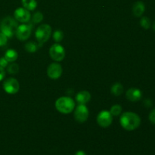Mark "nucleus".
I'll use <instances>...</instances> for the list:
<instances>
[{
  "mask_svg": "<svg viewBox=\"0 0 155 155\" xmlns=\"http://www.w3.org/2000/svg\"><path fill=\"white\" fill-rule=\"evenodd\" d=\"M148 118H149V120L151 124H155V108L153 109V110L150 112Z\"/></svg>",
  "mask_w": 155,
  "mask_h": 155,
  "instance_id": "25",
  "label": "nucleus"
},
{
  "mask_svg": "<svg viewBox=\"0 0 155 155\" xmlns=\"http://www.w3.org/2000/svg\"><path fill=\"white\" fill-rule=\"evenodd\" d=\"M145 10V6L142 2L139 1L136 2L133 4V8H132V11H133V13L135 17L136 18H140L142 16V15L144 14Z\"/></svg>",
  "mask_w": 155,
  "mask_h": 155,
  "instance_id": "14",
  "label": "nucleus"
},
{
  "mask_svg": "<svg viewBox=\"0 0 155 155\" xmlns=\"http://www.w3.org/2000/svg\"><path fill=\"white\" fill-rule=\"evenodd\" d=\"M7 71L10 74H16L19 71V66L18 64H15L12 62L11 64H8L7 66Z\"/></svg>",
  "mask_w": 155,
  "mask_h": 155,
  "instance_id": "20",
  "label": "nucleus"
},
{
  "mask_svg": "<svg viewBox=\"0 0 155 155\" xmlns=\"http://www.w3.org/2000/svg\"><path fill=\"white\" fill-rule=\"evenodd\" d=\"M52 30H51V26L47 24H41L35 32V36L36 38V40L38 41V44L39 46H42V44L49 39L51 37Z\"/></svg>",
  "mask_w": 155,
  "mask_h": 155,
  "instance_id": "4",
  "label": "nucleus"
},
{
  "mask_svg": "<svg viewBox=\"0 0 155 155\" xmlns=\"http://www.w3.org/2000/svg\"><path fill=\"white\" fill-rule=\"evenodd\" d=\"M124 91V86L120 83H115L114 84L112 85L111 89H110L111 94L114 96H120L122 95Z\"/></svg>",
  "mask_w": 155,
  "mask_h": 155,
  "instance_id": "16",
  "label": "nucleus"
},
{
  "mask_svg": "<svg viewBox=\"0 0 155 155\" xmlns=\"http://www.w3.org/2000/svg\"><path fill=\"white\" fill-rule=\"evenodd\" d=\"M18 24L15 18L6 17L0 23V32L5 35L8 38H12L15 35Z\"/></svg>",
  "mask_w": 155,
  "mask_h": 155,
  "instance_id": "3",
  "label": "nucleus"
},
{
  "mask_svg": "<svg viewBox=\"0 0 155 155\" xmlns=\"http://www.w3.org/2000/svg\"><path fill=\"white\" fill-rule=\"evenodd\" d=\"M74 155H87V154H86V152H85V151H81V150H80V151H77V152L75 153V154H74Z\"/></svg>",
  "mask_w": 155,
  "mask_h": 155,
  "instance_id": "28",
  "label": "nucleus"
},
{
  "mask_svg": "<svg viewBox=\"0 0 155 155\" xmlns=\"http://www.w3.org/2000/svg\"><path fill=\"white\" fill-rule=\"evenodd\" d=\"M42 20H43V15L40 12H36V13L33 14V17H32V22L35 24H39L40 22H42Z\"/></svg>",
  "mask_w": 155,
  "mask_h": 155,
  "instance_id": "22",
  "label": "nucleus"
},
{
  "mask_svg": "<svg viewBox=\"0 0 155 155\" xmlns=\"http://www.w3.org/2000/svg\"><path fill=\"white\" fill-rule=\"evenodd\" d=\"M2 87L6 93L10 94V95H14V94H16L17 92L19 91V82H18L15 78L10 77V78L6 79V80L3 82Z\"/></svg>",
  "mask_w": 155,
  "mask_h": 155,
  "instance_id": "6",
  "label": "nucleus"
},
{
  "mask_svg": "<svg viewBox=\"0 0 155 155\" xmlns=\"http://www.w3.org/2000/svg\"><path fill=\"white\" fill-rule=\"evenodd\" d=\"M18 52L15 49H8L5 54L4 58L8 61V63H12L15 62L18 59Z\"/></svg>",
  "mask_w": 155,
  "mask_h": 155,
  "instance_id": "15",
  "label": "nucleus"
},
{
  "mask_svg": "<svg viewBox=\"0 0 155 155\" xmlns=\"http://www.w3.org/2000/svg\"><path fill=\"white\" fill-rule=\"evenodd\" d=\"M49 54L51 58L56 62H60L65 58V49L61 44L54 43L49 49Z\"/></svg>",
  "mask_w": 155,
  "mask_h": 155,
  "instance_id": "5",
  "label": "nucleus"
},
{
  "mask_svg": "<svg viewBox=\"0 0 155 155\" xmlns=\"http://www.w3.org/2000/svg\"><path fill=\"white\" fill-rule=\"evenodd\" d=\"M8 42V37L5 35L3 34L2 33L0 32V47L4 46L7 44Z\"/></svg>",
  "mask_w": 155,
  "mask_h": 155,
  "instance_id": "24",
  "label": "nucleus"
},
{
  "mask_svg": "<svg viewBox=\"0 0 155 155\" xmlns=\"http://www.w3.org/2000/svg\"><path fill=\"white\" fill-rule=\"evenodd\" d=\"M113 122V116L108 110H101L97 116V123L102 128L110 127Z\"/></svg>",
  "mask_w": 155,
  "mask_h": 155,
  "instance_id": "9",
  "label": "nucleus"
},
{
  "mask_svg": "<svg viewBox=\"0 0 155 155\" xmlns=\"http://www.w3.org/2000/svg\"><path fill=\"white\" fill-rule=\"evenodd\" d=\"M120 124L124 130L127 131H133L140 126L141 118L134 112L127 111L120 115Z\"/></svg>",
  "mask_w": 155,
  "mask_h": 155,
  "instance_id": "1",
  "label": "nucleus"
},
{
  "mask_svg": "<svg viewBox=\"0 0 155 155\" xmlns=\"http://www.w3.org/2000/svg\"><path fill=\"white\" fill-rule=\"evenodd\" d=\"M63 69L60 64L54 62L48 65L47 68V75L51 80H58L61 76Z\"/></svg>",
  "mask_w": 155,
  "mask_h": 155,
  "instance_id": "10",
  "label": "nucleus"
},
{
  "mask_svg": "<svg viewBox=\"0 0 155 155\" xmlns=\"http://www.w3.org/2000/svg\"><path fill=\"white\" fill-rule=\"evenodd\" d=\"M32 33L31 24H21L17 28L15 36L20 41H26L29 39Z\"/></svg>",
  "mask_w": 155,
  "mask_h": 155,
  "instance_id": "7",
  "label": "nucleus"
},
{
  "mask_svg": "<svg viewBox=\"0 0 155 155\" xmlns=\"http://www.w3.org/2000/svg\"><path fill=\"white\" fill-rule=\"evenodd\" d=\"M140 24L144 29L148 30V29H149L150 27H151V21H150V19L148 17H142V18H141Z\"/></svg>",
  "mask_w": 155,
  "mask_h": 155,
  "instance_id": "23",
  "label": "nucleus"
},
{
  "mask_svg": "<svg viewBox=\"0 0 155 155\" xmlns=\"http://www.w3.org/2000/svg\"><path fill=\"white\" fill-rule=\"evenodd\" d=\"M5 77V68L0 67V81L3 80Z\"/></svg>",
  "mask_w": 155,
  "mask_h": 155,
  "instance_id": "27",
  "label": "nucleus"
},
{
  "mask_svg": "<svg viewBox=\"0 0 155 155\" xmlns=\"http://www.w3.org/2000/svg\"><path fill=\"white\" fill-rule=\"evenodd\" d=\"M21 3L23 7L28 11H33L37 7L36 0H21Z\"/></svg>",
  "mask_w": 155,
  "mask_h": 155,
  "instance_id": "17",
  "label": "nucleus"
},
{
  "mask_svg": "<svg viewBox=\"0 0 155 155\" xmlns=\"http://www.w3.org/2000/svg\"><path fill=\"white\" fill-rule=\"evenodd\" d=\"M74 118L79 123H84L88 120L89 111L86 104H79L74 110Z\"/></svg>",
  "mask_w": 155,
  "mask_h": 155,
  "instance_id": "8",
  "label": "nucleus"
},
{
  "mask_svg": "<svg viewBox=\"0 0 155 155\" xmlns=\"http://www.w3.org/2000/svg\"><path fill=\"white\" fill-rule=\"evenodd\" d=\"M76 103L73 98L68 96H62L55 101V107L58 112L63 114H69L75 109Z\"/></svg>",
  "mask_w": 155,
  "mask_h": 155,
  "instance_id": "2",
  "label": "nucleus"
},
{
  "mask_svg": "<svg viewBox=\"0 0 155 155\" xmlns=\"http://www.w3.org/2000/svg\"><path fill=\"white\" fill-rule=\"evenodd\" d=\"M109 111L113 117H117L122 113V107L120 104H114L110 107V110Z\"/></svg>",
  "mask_w": 155,
  "mask_h": 155,
  "instance_id": "19",
  "label": "nucleus"
},
{
  "mask_svg": "<svg viewBox=\"0 0 155 155\" xmlns=\"http://www.w3.org/2000/svg\"><path fill=\"white\" fill-rule=\"evenodd\" d=\"M8 65V61L4 57L0 58V67L5 68H7Z\"/></svg>",
  "mask_w": 155,
  "mask_h": 155,
  "instance_id": "26",
  "label": "nucleus"
},
{
  "mask_svg": "<svg viewBox=\"0 0 155 155\" xmlns=\"http://www.w3.org/2000/svg\"><path fill=\"white\" fill-rule=\"evenodd\" d=\"M153 29H154V30H155V22L154 23V24H153Z\"/></svg>",
  "mask_w": 155,
  "mask_h": 155,
  "instance_id": "29",
  "label": "nucleus"
},
{
  "mask_svg": "<svg viewBox=\"0 0 155 155\" xmlns=\"http://www.w3.org/2000/svg\"><path fill=\"white\" fill-rule=\"evenodd\" d=\"M14 17L15 19L18 22L28 23L31 19V15L30 13V11L27 10L24 7L18 8L14 12Z\"/></svg>",
  "mask_w": 155,
  "mask_h": 155,
  "instance_id": "11",
  "label": "nucleus"
},
{
  "mask_svg": "<svg viewBox=\"0 0 155 155\" xmlns=\"http://www.w3.org/2000/svg\"><path fill=\"white\" fill-rule=\"evenodd\" d=\"M76 101L79 104H86L91 99L90 92L86 90H82L76 95Z\"/></svg>",
  "mask_w": 155,
  "mask_h": 155,
  "instance_id": "13",
  "label": "nucleus"
},
{
  "mask_svg": "<svg viewBox=\"0 0 155 155\" xmlns=\"http://www.w3.org/2000/svg\"><path fill=\"white\" fill-rule=\"evenodd\" d=\"M142 92L137 88H130L126 92V97L129 101L136 102L142 98Z\"/></svg>",
  "mask_w": 155,
  "mask_h": 155,
  "instance_id": "12",
  "label": "nucleus"
},
{
  "mask_svg": "<svg viewBox=\"0 0 155 155\" xmlns=\"http://www.w3.org/2000/svg\"><path fill=\"white\" fill-rule=\"evenodd\" d=\"M39 47L40 46L39 45V44H36V42H32V41L25 44V50L29 53H34L35 51H37Z\"/></svg>",
  "mask_w": 155,
  "mask_h": 155,
  "instance_id": "18",
  "label": "nucleus"
},
{
  "mask_svg": "<svg viewBox=\"0 0 155 155\" xmlns=\"http://www.w3.org/2000/svg\"><path fill=\"white\" fill-rule=\"evenodd\" d=\"M53 39L57 43L61 42L64 39V33L60 30H54L53 33Z\"/></svg>",
  "mask_w": 155,
  "mask_h": 155,
  "instance_id": "21",
  "label": "nucleus"
}]
</instances>
